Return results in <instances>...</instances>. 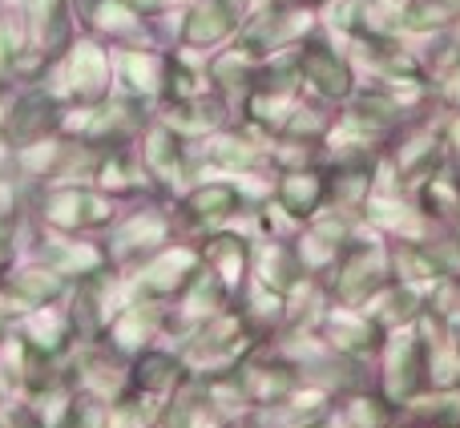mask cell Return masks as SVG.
<instances>
[{
	"label": "cell",
	"instance_id": "1",
	"mask_svg": "<svg viewBox=\"0 0 460 428\" xmlns=\"http://www.w3.org/2000/svg\"><path fill=\"white\" fill-rule=\"evenodd\" d=\"M29 214L45 235H105L118 222L121 202L89 183L32 186Z\"/></svg>",
	"mask_w": 460,
	"mask_h": 428
},
{
	"label": "cell",
	"instance_id": "2",
	"mask_svg": "<svg viewBox=\"0 0 460 428\" xmlns=\"http://www.w3.org/2000/svg\"><path fill=\"white\" fill-rule=\"evenodd\" d=\"M178 222L170 199H137L129 207H121L118 222L105 230V246H110V263L118 267H137L142 259H150L154 251H162L166 243H174Z\"/></svg>",
	"mask_w": 460,
	"mask_h": 428
},
{
	"label": "cell",
	"instance_id": "3",
	"mask_svg": "<svg viewBox=\"0 0 460 428\" xmlns=\"http://www.w3.org/2000/svg\"><path fill=\"white\" fill-rule=\"evenodd\" d=\"M291 53H295V69H299L307 94L323 97V102H332V105H343L359 89V73H356V65H351L348 49L327 29L303 37Z\"/></svg>",
	"mask_w": 460,
	"mask_h": 428
},
{
	"label": "cell",
	"instance_id": "4",
	"mask_svg": "<svg viewBox=\"0 0 460 428\" xmlns=\"http://www.w3.org/2000/svg\"><path fill=\"white\" fill-rule=\"evenodd\" d=\"M77 29L110 49H154L162 45V21L134 4V0H73ZM166 49V45H162Z\"/></svg>",
	"mask_w": 460,
	"mask_h": 428
},
{
	"label": "cell",
	"instance_id": "5",
	"mask_svg": "<svg viewBox=\"0 0 460 428\" xmlns=\"http://www.w3.org/2000/svg\"><path fill=\"white\" fill-rule=\"evenodd\" d=\"M45 81L57 89V97L69 105L102 102V97L113 94V49L81 32Z\"/></svg>",
	"mask_w": 460,
	"mask_h": 428
},
{
	"label": "cell",
	"instance_id": "6",
	"mask_svg": "<svg viewBox=\"0 0 460 428\" xmlns=\"http://www.w3.org/2000/svg\"><path fill=\"white\" fill-rule=\"evenodd\" d=\"M134 150H137V158H142L146 174H150L154 191L170 202L199 178V146L178 138L174 129H166L158 118H150V126L142 129Z\"/></svg>",
	"mask_w": 460,
	"mask_h": 428
},
{
	"label": "cell",
	"instance_id": "7",
	"mask_svg": "<svg viewBox=\"0 0 460 428\" xmlns=\"http://www.w3.org/2000/svg\"><path fill=\"white\" fill-rule=\"evenodd\" d=\"M170 207H174L178 235L202 238L210 230H223L230 218L246 210V191L234 178H194Z\"/></svg>",
	"mask_w": 460,
	"mask_h": 428
},
{
	"label": "cell",
	"instance_id": "8",
	"mask_svg": "<svg viewBox=\"0 0 460 428\" xmlns=\"http://www.w3.org/2000/svg\"><path fill=\"white\" fill-rule=\"evenodd\" d=\"M259 0H190L178 21L174 49L194 57H210L215 49L230 45L243 29V21L254 13Z\"/></svg>",
	"mask_w": 460,
	"mask_h": 428
},
{
	"label": "cell",
	"instance_id": "9",
	"mask_svg": "<svg viewBox=\"0 0 460 428\" xmlns=\"http://www.w3.org/2000/svg\"><path fill=\"white\" fill-rule=\"evenodd\" d=\"M134 271H137L134 299L166 303L170 308V303L199 279V271H202L199 243H194V238H174V243H166L162 251H154L150 259H142Z\"/></svg>",
	"mask_w": 460,
	"mask_h": 428
},
{
	"label": "cell",
	"instance_id": "10",
	"mask_svg": "<svg viewBox=\"0 0 460 428\" xmlns=\"http://www.w3.org/2000/svg\"><path fill=\"white\" fill-rule=\"evenodd\" d=\"M21 21H24V40L29 53L40 57L45 65H57L69 45L81 37L77 29V13L73 0H24L21 4Z\"/></svg>",
	"mask_w": 460,
	"mask_h": 428
},
{
	"label": "cell",
	"instance_id": "11",
	"mask_svg": "<svg viewBox=\"0 0 460 428\" xmlns=\"http://www.w3.org/2000/svg\"><path fill=\"white\" fill-rule=\"evenodd\" d=\"M37 259L53 267L57 275H65L69 283L113 271L105 235H45V230H37Z\"/></svg>",
	"mask_w": 460,
	"mask_h": 428
},
{
	"label": "cell",
	"instance_id": "12",
	"mask_svg": "<svg viewBox=\"0 0 460 428\" xmlns=\"http://www.w3.org/2000/svg\"><path fill=\"white\" fill-rule=\"evenodd\" d=\"M194 243H199V254H202V271L218 279V287L230 299H243L246 279H251V238L223 227L194 238Z\"/></svg>",
	"mask_w": 460,
	"mask_h": 428
},
{
	"label": "cell",
	"instance_id": "13",
	"mask_svg": "<svg viewBox=\"0 0 460 428\" xmlns=\"http://www.w3.org/2000/svg\"><path fill=\"white\" fill-rule=\"evenodd\" d=\"M89 186L105 191L110 199H118L121 207H129V202H137V199H162V194L154 191V183H150V174H146V166H142V158H137L134 146L102 150Z\"/></svg>",
	"mask_w": 460,
	"mask_h": 428
},
{
	"label": "cell",
	"instance_id": "14",
	"mask_svg": "<svg viewBox=\"0 0 460 428\" xmlns=\"http://www.w3.org/2000/svg\"><path fill=\"white\" fill-rule=\"evenodd\" d=\"M170 49H113V89L137 102H162V81H166Z\"/></svg>",
	"mask_w": 460,
	"mask_h": 428
},
{
	"label": "cell",
	"instance_id": "15",
	"mask_svg": "<svg viewBox=\"0 0 460 428\" xmlns=\"http://www.w3.org/2000/svg\"><path fill=\"white\" fill-rule=\"evenodd\" d=\"M270 199L283 210H291L299 222H307L315 210L327 207V166L323 162H303V166L275 170L270 178Z\"/></svg>",
	"mask_w": 460,
	"mask_h": 428
},
{
	"label": "cell",
	"instance_id": "16",
	"mask_svg": "<svg viewBox=\"0 0 460 428\" xmlns=\"http://www.w3.org/2000/svg\"><path fill=\"white\" fill-rule=\"evenodd\" d=\"M259 69H262V57H254L251 49H243L238 40H230V45L215 49V53L207 57V77H210V89H215V94L223 97L230 110H238V102H243L246 89L254 85Z\"/></svg>",
	"mask_w": 460,
	"mask_h": 428
},
{
	"label": "cell",
	"instance_id": "17",
	"mask_svg": "<svg viewBox=\"0 0 460 428\" xmlns=\"http://www.w3.org/2000/svg\"><path fill=\"white\" fill-rule=\"evenodd\" d=\"M0 287H4V303H21L24 311L29 308H40V303H57L65 291H69V279L57 275L53 267H45V263H32V267H13L4 279H0Z\"/></svg>",
	"mask_w": 460,
	"mask_h": 428
},
{
	"label": "cell",
	"instance_id": "18",
	"mask_svg": "<svg viewBox=\"0 0 460 428\" xmlns=\"http://www.w3.org/2000/svg\"><path fill=\"white\" fill-rule=\"evenodd\" d=\"M16 335H21L32 352H40V356H61V352L69 348V335H73L69 311H57L53 303L29 308L24 319L16 324Z\"/></svg>",
	"mask_w": 460,
	"mask_h": 428
},
{
	"label": "cell",
	"instance_id": "19",
	"mask_svg": "<svg viewBox=\"0 0 460 428\" xmlns=\"http://www.w3.org/2000/svg\"><path fill=\"white\" fill-rule=\"evenodd\" d=\"M335 118H340V105L323 102V97H315V94H303L299 105L291 110V118H287V126H283V134H279V138L319 146L327 134H332Z\"/></svg>",
	"mask_w": 460,
	"mask_h": 428
},
{
	"label": "cell",
	"instance_id": "20",
	"mask_svg": "<svg viewBox=\"0 0 460 428\" xmlns=\"http://www.w3.org/2000/svg\"><path fill=\"white\" fill-rule=\"evenodd\" d=\"M24 49V21L21 8H0V97H8L16 89V65H21Z\"/></svg>",
	"mask_w": 460,
	"mask_h": 428
},
{
	"label": "cell",
	"instance_id": "21",
	"mask_svg": "<svg viewBox=\"0 0 460 428\" xmlns=\"http://www.w3.org/2000/svg\"><path fill=\"white\" fill-rule=\"evenodd\" d=\"M29 199L32 186L16 174V166H0V238H13L21 230V222L29 218Z\"/></svg>",
	"mask_w": 460,
	"mask_h": 428
},
{
	"label": "cell",
	"instance_id": "22",
	"mask_svg": "<svg viewBox=\"0 0 460 428\" xmlns=\"http://www.w3.org/2000/svg\"><path fill=\"white\" fill-rule=\"evenodd\" d=\"M340 421L343 428H384L388 424V400L380 397V392H348V397H340Z\"/></svg>",
	"mask_w": 460,
	"mask_h": 428
},
{
	"label": "cell",
	"instance_id": "23",
	"mask_svg": "<svg viewBox=\"0 0 460 428\" xmlns=\"http://www.w3.org/2000/svg\"><path fill=\"white\" fill-rule=\"evenodd\" d=\"M13 271V238H0V279Z\"/></svg>",
	"mask_w": 460,
	"mask_h": 428
},
{
	"label": "cell",
	"instance_id": "24",
	"mask_svg": "<svg viewBox=\"0 0 460 428\" xmlns=\"http://www.w3.org/2000/svg\"><path fill=\"white\" fill-rule=\"evenodd\" d=\"M0 150H8L4 146V97H0Z\"/></svg>",
	"mask_w": 460,
	"mask_h": 428
},
{
	"label": "cell",
	"instance_id": "25",
	"mask_svg": "<svg viewBox=\"0 0 460 428\" xmlns=\"http://www.w3.org/2000/svg\"><path fill=\"white\" fill-rule=\"evenodd\" d=\"M0 340H4V311H0Z\"/></svg>",
	"mask_w": 460,
	"mask_h": 428
},
{
	"label": "cell",
	"instance_id": "26",
	"mask_svg": "<svg viewBox=\"0 0 460 428\" xmlns=\"http://www.w3.org/2000/svg\"><path fill=\"white\" fill-rule=\"evenodd\" d=\"M299 428H327V424H315V421H311V424H299Z\"/></svg>",
	"mask_w": 460,
	"mask_h": 428
}]
</instances>
